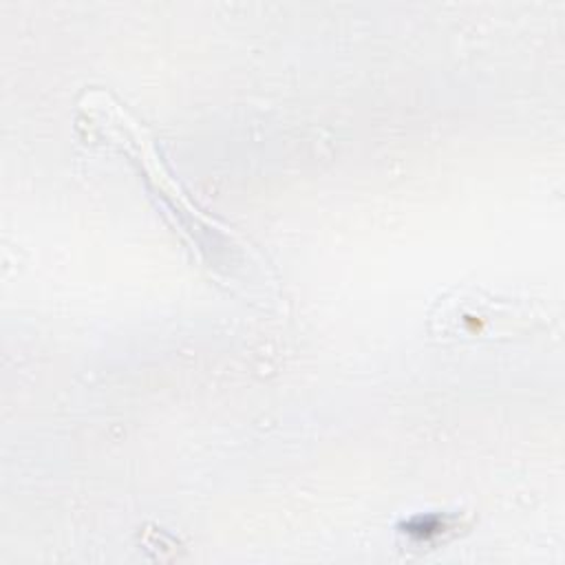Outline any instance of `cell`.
<instances>
[{
	"label": "cell",
	"instance_id": "cell-1",
	"mask_svg": "<svg viewBox=\"0 0 565 565\" xmlns=\"http://www.w3.org/2000/svg\"><path fill=\"white\" fill-rule=\"evenodd\" d=\"M545 324L547 311L539 305L483 287H457L448 291L435 302L428 316V331L441 342L512 338Z\"/></svg>",
	"mask_w": 565,
	"mask_h": 565
}]
</instances>
